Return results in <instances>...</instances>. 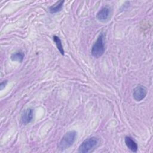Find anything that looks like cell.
I'll use <instances>...</instances> for the list:
<instances>
[{"instance_id": "1", "label": "cell", "mask_w": 153, "mask_h": 153, "mask_svg": "<svg viewBox=\"0 0 153 153\" xmlns=\"http://www.w3.org/2000/svg\"><path fill=\"white\" fill-rule=\"evenodd\" d=\"M105 51V37L103 33H100L91 47V53L94 57L99 58L104 54Z\"/></svg>"}, {"instance_id": "2", "label": "cell", "mask_w": 153, "mask_h": 153, "mask_svg": "<svg viewBox=\"0 0 153 153\" xmlns=\"http://www.w3.org/2000/svg\"><path fill=\"white\" fill-rule=\"evenodd\" d=\"M99 139L96 136H91L84 140L78 148V152L87 153L91 152L99 145Z\"/></svg>"}, {"instance_id": "3", "label": "cell", "mask_w": 153, "mask_h": 153, "mask_svg": "<svg viewBox=\"0 0 153 153\" xmlns=\"http://www.w3.org/2000/svg\"><path fill=\"white\" fill-rule=\"evenodd\" d=\"M76 137V132L75 130H71L66 133L61 139L59 148L60 150H64L71 147L75 142Z\"/></svg>"}, {"instance_id": "4", "label": "cell", "mask_w": 153, "mask_h": 153, "mask_svg": "<svg viewBox=\"0 0 153 153\" xmlns=\"http://www.w3.org/2000/svg\"><path fill=\"white\" fill-rule=\"evenodd\" d=\"M147 94L146 88L141 84L137 85L133 89V99L137 101L140 102L146 97Z\"/></svg>"}, {"instance_id": "5", "label": "cell", "mask_w": 153, "mask_h": 153, "mask_svg": "<svg viewBox=\"0 0 153 153\" xmlns=\"http://www.w3.org/2000/svg\"><path fill=\"white\" fill-rule=\"evenodd\" d=\"M111 14V9L109 7L106 6L101 8L96 14L97 19L100 22H106L108 20Z\"/></svg>"}, {"instance_id": "6", "label": "cell", "mask_w": 153, "mask_h": 153, "mask_svg": "<svg viewBox=\"0 0 153 153\" xmlns=\"http://www.w3.org/2000/svg\"><path fill=\"white\" fill-rule=\"evenodd\" d=\"M33 117V109L27 108L24 110L21 115V121L24 125H27L30 123Z\"/></svg>"}, {"instance_id": "7", "label": "cell", "mask_w": 153, "mask_h": 153, "mask_svg": "<svg viewBox=\"0 0 153 153\" xmlns=\"http://www.w3.org/2000/svg\"><path fill=\"white\" fill-rule=\"evenodd\" d=\"M124 142L127 147L133 152H136L138 149V145L135 140L130 136H127L124 138Z\"/></svg>"}, {"instance_id": "8", "label": "cell", "mask_w": 153, "mask_h": 153, "mask_svg": "<svg viewBox=\"0 0 153 153\" xmlns=\"http://www.w3.org/2000/svg\"><path fill=\"white\" fill-rule=\"evenodd\" d=\"M64 2H65L64 1H59L58 2L55 3L54 5L50 7L49 12L51 14H54L60 11L62 9Z\"/></svg>"}, {"instance_id": "9", "label": "cell", "mask_w": 153, "mask_h": 153, "mask_svg": "<svg viewBox=\"0 0 153 153\" xmlns=\"http://www.w3.org/2000/svg\"><path fill=\"white\" fill-rule=\"evenodd\" d=\"M24 53L22 51H16L13 53L11 55V59L13 61H17L19 62H22L24 59Z\"/></svg>"}, {"instance_id": "10", "label": "cell", "mask_w": 153, "mask_h": 153, "mask_svg": "<svg viewBox=\"0 0 153 153\" xmlns=\"http://www.w3.org/2000/svg\"><path fill=\"white\" fill-rule=\"evenodd\" d=\"M53 39L54 41V42H55L57 49L59 50V52L60 53V54L62 55H64V50L63 48V45H62V43L61 41V39H60V38L56 35H54L53 36Z\"/></svg>"}, {"instance_id": "11", "label": "cell", "mask_w": 153, "mask_h": 153, "mask_svg": "<svg viewBox=\"0 0 153 153\" xmlns=\"http://www.w3.org/2000/svg\"><path fill=\"white\" fill-rule=\"evenodd\" d=\"M7 82H8V81H7V80L3 81H2V82H1V84H0V90H3V89L5 87V86H6Z\"/></svg>"}]
</instances>
